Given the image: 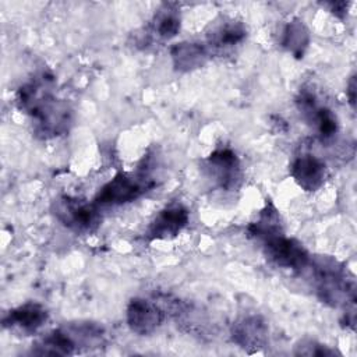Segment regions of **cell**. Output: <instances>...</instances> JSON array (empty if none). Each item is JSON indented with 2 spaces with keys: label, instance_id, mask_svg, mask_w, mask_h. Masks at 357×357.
<instances>
[{
  "label": "cell",
  "instance_id": "cell-12",
  "mask_svg": "<svg viewBox=\"0 0 357 357\" xmlns=\"http://www.w3.org/2000/svg\"><path fill=\"white\" fill-rule=\"evenodd\" d=\"M47 321V311L39 303H25L3 317V326L20 335L35 333Z\"/></svg>",
  "mask_w": 357,
  "mask_h": 357
},
{
  "label": "cell",
  "instance_id": "cell-1",
  "mask_svg": "<svg viewBox=\"0 0 357 357\" xmlns=\"http://www.w3.org/2000/svg\"><path fill=\"white\" fill-rule=\"evenodd\" d=\"M105 329L95 322H74L57 328L39 339L31 349L36 356H71L103 346Z\"/></svg>",
  "mask_w": 357,
  "mask_h": 357
},
{
  "label": "cell",
  "instance_id": "cell-18",
  "mask_svg": "<svg viewBox=\"0 0 357 357\" xmlns=\"http://www.w3.org/2000/svg\"><path fill=\"white\" fill-rule=\"evenodd\" d=\"M180 29V15L176 8H173L172 4H165L163 8H160L152 21V33L163 40H167L177 35Z\"/></svg>",
  "mask_w": 357,
  "mask_h": 357
},
{
  "label": "cell",
  "instance_id": "cell-5",
  "mask_svg": "<svg viewBox=\"0 0 357 357\" xmlns=\"http://www.w3.org/2000/svg\"><path fill=\"white\" fill-rule=\"evenodd\" d=\"M54 216L74 231H91L99 223L96 204H89L75 197H60L53 205Z\"/></svg>",
  "mask_w": 357,
  "mask_h": 357
},
{
  "label": "cell",
  "instance_id": "cell-3",
  "mask_svg": "<svg viewBox=\"0 0 357 357\" xmlns=\"http://www.w3.org/2000/svg\"><path fill=\"white\" fill-rule=\"evenodd\" d=\"M33 131L40 138H54L68 131L73 113L67 102L52 95L39 102L29 113Z\"/></svg>",
  "mask_w": 357,
  "mask_h": 357
},
{
  "label": "cell",
  "instance_id": "cell-7",
  "mask_svg": "<svg viewBox=\"0 0 357 357\" xmlns=\"http://www.w3.org/2000/svg\"><path fill=\"white\" fill-rule=\"evenodd\" d=\"M206 174L222 188L234 190L241 183V166L237 155L227 148L213 151L205 159Z\"/></svg>",
  "mask_w": 357,
  "mask_h": 357
},
{
  "label": "cell",
  "instance_id": "cell-21",
  "mask_svg": "<svg viewBox=\"0 0 357 357\" xmlns=\"http://www.w3.org/2000/svg\"><path fill=\"white\" fill-rule=\"evenodd\" d=\"M356 75H351L349 82H347V89H346V96L349 99V103L351 106V109L356 107Z\"/></svg>",
  "mask_w": 357,
  "mask_h": 357
},
{
  "label": "cell",
  "instance_id": "cell-2",
  "mask_svg": "<svg viewBox=\"0 0 357 357\" xmlns=\"http://www.w3.org/2000/svg\"><path fill=\"white\" fill-rule=\"evenodd\" d=\"M312 273L317 294L322 303L332 307L346 305V310L354 308V282L347 278V271L337 261L321 257L312 261Z\"/></svg>",
  "mask_w": 357,
  "mask_h": 357
},
{
  "label": "cell",
  "instance_id": "cell-6",
  "mask_svg": "<svg viewBox=\"0 0 357 357\" xmlns=\"http://www.w3.org/2000/svg\"><path fill=\"white\" fill-rule=\"evenodd\" d=\"M265 255L278 266L303 271L310 265V255L307 250L294 238L286 237L284 233H278L262 241Z\"/></svg>",
  "mask_w": 357,
  "mask_h": 357
},
{
  "label": "cell",
  "instance_id": "cell-4",
  "mask_svg": "<svg viewBox=\"0 0 357 357\" xmlns=\"http://www.w3.org/2000/svg\"><path fill=\"white\" fill-rule=\"evenodd\" d=\"M155 183L144 174L119 173L110 181H107L96 194V205H121L135 201Z\"/></svg>",
  "mask_w": 357,
  "mask_h": 357
},
{
  "label": "cell",
  "instance_id": "cell-13",
  "mask_svg": "<svg viewBox=\"0 0 357 357\" xmlns=\"http://www.w3.org/2000/svg\"><path fill=\"white\" fill-rule=\"evenodd\" d=\"M290 176L300 188L312 192L324 185L326 166L319 158L311 153H301L291 162Z\"/></svg>",
  "mask_w": 357,
  "mask_h": 357
},
{
  "label": "cell",
  "instance_id": "cell-14",
  "mask_svg": "<svg viewBox=\"0 0 357 357\" xmlns=\"http://www.w3.org/2000/svg\"><path fill=\"white\" fill-rule=\"evenodd\" d=\"M208 59V49L202 43L181 42L172 47V60L176 70L191 71L201 67Z\"/></svg>",
  "mask_w": 357,
  "mask_h": 357
},
{
  "label": "cell",
  "instance_id": "cell-20",
  "mask_svg": "<svg viewBox=\"0 0 357 357\" xmlns=\"http://www.w3.org/2000/svg\"><path fill=\"white\" fill-rule=\"evenodd\" d=\"M326 7H329L331 13L335 14L339 18H343L347 13V3L346 1H331V3H325Z\"/></svg>",
  "mask_w": 357,
  "mask_h": 357
},
{
  "label": "cell",
  "instance_id": "cell-9",
  "mask_svg": "<svg viewBox=\"0 0 357 357\" xmlns=\"http://www.w3.org/2000/svg\"><path fill=\"white\" fill-rule=\"evenodd\" d=\"M297 106L303 117L311 126H314L322 139H329L337 132L336 116L329 109L318 103L314 92L308 89L300 91V95L297 98Z\"/></svg>",
  "mask_w": 357,
  "mask_h": 357
},
{
  "label": "cell",
  "instance_id": "cell-15",
  "mask_svg": "<svg viewBox=\"0 0 357 357\" xmlns=\"http://www.w3.org/2000/svg\"><path fill=\"white\" fill-rule=\"evenodd\" d=\"M282 231L283 229L279 212L272 204L266 205L259 213V218L248 226V233L261 243Z\"/></svg>",
  "mask_w": 357,
  "mask_h": 357
},
{
  "label": "cell",
  "instance_id": "cell-10",
  "mask_svg": "<svg viewBox=\"0 0 357 357\" xmlns=\"http://www.w3.org/2000/svg\"><path fill=\"white\" fill-rule=\"evenodd\" d=\"M231 340L248 353L258 351L268 343V325L261 315H245L231 326Z\"/></svg>",
  "mask_w": 357,
  "mask_h": 357
},
{
  "label": "cell",
  "instance_id": "cell-16",
  "mask_svg": "<svg viewBox=\"0 0 357 357\" xmlns=\"http://www.w3.org/2000/svg\"><path fill=\"white\" fill-rule=\"evenodd\" d=\"M308 43L310 33L304 22L298 18H294L290 22H287V25L283 29L282 46L296 57H303Z\"/></svg>",
  "mask_w": 357,
  "mask_h": 357
},
{
  "label": "cell",
  "instance_id": "cell-8",
  "mask_svg": "<svg viewBox=\"0 0 357 357\" xmlns=\"http://www.w3.org/2000/svg\"><path fill=\"white\" fill-rule=\"evenodd\" d=\"M165 319V310L156 303L135 297L126 310V321L131 332L146 336L155 332Z\"/></svg>",
  "mask_w": 357,
  "mask_h": 357
},
{
  "label": "cell",
  "instance_id": "cell-11",
  "mask_svg": "<svg viewBox=\"0 0 357 357\" xmlns=\"http://www.w3.org/2000/svg\"><path fill=\"white\" fill-rule=\"evenodd\" d=\"M190 220L188 209L180 204H173L162 209L151 222L146 236L149 240L174 238Z\"/></svg>",
  "mask_w": 357,
  "mask_h": 357
},
{
  "label": "cell",
  "instance_id": "cell-19",
  "mask_svg": "<svg viewBox=\"0 0 357 357\" xmlns=\"http://www.w3.org/2000/svg\"><path fill=\"white\" fill-rule=\"evenodd\" d=\"M294 353L297 356H307V357H333L339 354L335 349H331L326 344H322L315 340H301L300 343L296 344Z\"/></svg>",
  "mask_w": 357,
  "mask_h": 357
},
{
  "label": "cell",
  "instance_id": "cell-17",
  "mask_svg": "<svg viewBox=\"0 0 357 357\" xmlns=\"http://www.w3.org/2000/svg\"><path fill=\"white\" fill-rule=\"evenodd\" d=\"M245 38V28L241 22L227 21L216 26L209 35V43L215 49H227L238 45Z\"/></svg>",
  "mask_w": 357,
  "mask_h": 357
}]
</instances>
